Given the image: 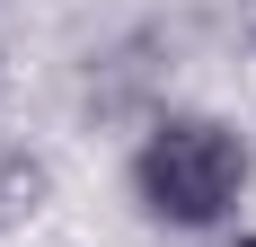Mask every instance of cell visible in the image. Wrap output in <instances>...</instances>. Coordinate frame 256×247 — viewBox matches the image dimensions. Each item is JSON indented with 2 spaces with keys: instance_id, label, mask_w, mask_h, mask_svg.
<instances>
[{
  "instance_id": "7a4b0ae2",
  "label": "cell",
  "mask_w": 256,
  "mask_h": 247,
  "mask_svg": "<svg viewBox=\"0 0 256 247\" xmlns=\"http://www.w3.org/2000/svg\"><path fill=\"white\" fill-rule=\"evenodd\" d=\"M159 88H168V62H159L150 36H132V44H115L98 71H88V115H98V124H132V132H142L150 115H168Z\"/></svg>"
},
{
  "instance_id": "277c9868",
  "label": "cell",
  "mask_w": 256,
  "mask_h": 247,
  "mask_svg": "<svg viewBox=\"0 0 256 247\" xmlns=\"http://www.w3.org/2000/svg\"><path fill=\"white\" fill-rule=\"evenodd\" d=\"M230 247H256V238H230Z\"/></svg>"
},
{
  "instance_id": "3957f363",
  "label": "cell",
  "mask_w": 256,
  "mask_h": 247,
  "mask_svg": "<svg viewBox=\"0 0 256 247\" xmlns=\"http://www.w3.org/2000/svg\"><path fill=\"white\" fill-rule=\"evenodd\" d=\"M44 203H53V159L26 150V142H9L0 150V238L26 230V221H44Z\"/></svg>"
},
{
  "instance_id": "6da1fadb",
  "label": "cell",
  "mask_w": 256,
  "mask_h": 247,
  "mask_svg": "<svg viewBox=\"0 0 256 247\" xmlns=\"http://www.w3.org/2000/svg\"><path fill=\"white\" fill-rule=\"evenodd\" d=\"M124 186L159 230H221V221H238V203L256 186V150H248L238 124L168 106V115H150L132 132Z\"/></svg>"
}]
</instances>
